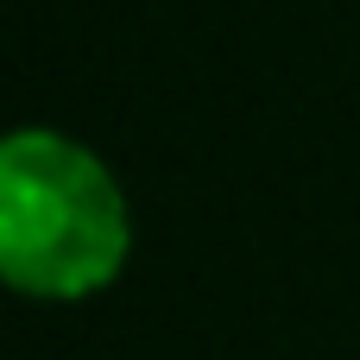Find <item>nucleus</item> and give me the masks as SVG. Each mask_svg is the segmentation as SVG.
<instances>
[{
	"instance_id": "obj_1",
	"label": "nucleus",
	"mask_w": 360,
	"mask_h": 360,
	"mask_svg": "<svg viewBox=\"0 0 360 360\" xmlns=\"http://www.w3.org/2000/svg\"><path fill=\"white\" fill-rule=\"evenodd\" d=\"M127 253V202L114 171L51 127L0 146V259L25 291H89Z\"/></svg>"
}]
</instances>
